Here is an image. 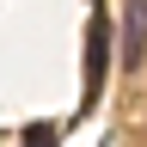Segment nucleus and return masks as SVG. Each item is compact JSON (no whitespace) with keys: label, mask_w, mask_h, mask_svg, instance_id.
Here are the masks:
<instances>
[{"label":"nucleus","mask_w":147,"mask_h":147,"mask_svg":"<svg viewBox=\"0 0 147 147\" xmlns=\"http://www.w3.org/2000/svg\"><path fill=\"white\" fill-rule=\"evenodd\" d=\"M147 61V0H129L123 6V67Z\"/></svg>","instance_id":"1"},{"label":"nucleus","mask_w":147,"mask_h":147,"mask_svg":"<svg viewBox=\"0 0 147 147\" xmlns=\"http://www.w3.org/2000/svg\"><path fill=\"white\" fill-rule=\"evenodd\" d=\"M104 43H110L104 18H92V43H86V86H92V92H98V80H104V55H110Z\"/></svg>","instance_id":"2"},{"label":"nucleus","mask_w":147,"mask_h":147,"mask_svg":"<svg viewBox=\"0 0 147 147\" xmlns=\"http://www.w3.org/2000/svg\"><path fill=\"white\" fill-rule=\"evenodd\" d=\"M25 147H55V129H49V123H37V129H25Z\"/></svg>","instance_id":"3"}]
</instances>
